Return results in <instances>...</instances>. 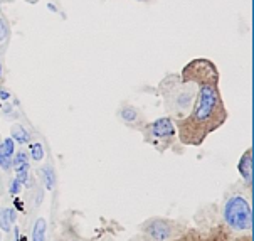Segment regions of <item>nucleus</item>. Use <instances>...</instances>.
Wrapping results in <instances>:
<instances>
[{
	"instance_id": "nucleus-20",
	"label": "nucleus",
	"mask_w": 254,
	"mask_h": 241,
	"mask_svg": "<svg viewBox=\"0 0 254 241\" xmlns=\"http://www.w3.org/2000/svg\"><path fill=\"white\" fill-rule=\"evenodd\" d=\"M8 98H10V93H8L7 89L0 88V100H2V101H7Z\"/></svg>"
},
{
	"instance_id": "nucleus-13",
	"label": "nucleus",
	"mask_w": 254,
	"mask_h": 241,
	"mask_svg": "<svg viewBox=\"0 0 254 241\" xmlns=\"http://www.w3.org/2000/svg\"><path fill=\"white\" fill-rule=\"evenodd\" d=\"M47 221L44 218H37L32 226V241H46Z\"/></svg>"
},
{
	"instance_id": "nucleus-11",
	"label": "nucleus",
	"mask_w": 254,
	"mask_h": 241,
	"mask_svg": "<svg viewBox=\"0 0 254 241\" xmlns=\"http://www.w3.org/2000/svg\"><path fill=\"white\" fill-rule=\"evenodd\" d=\"M8 42H10V22L3 14H0V58L3 59Z\"/></svg>"
},
{
	"instance_id": "nucleus-15",
	"label": "nucleus",
	"mask_w": 254,
	"mask_h": 241,
	"mask_svg": "<svg viewBox=\"0 0 254 241\" xmlns=\"http://www.w3.org/2000/svg\"><path fill=\"white\" fill-rule=\"evenodd\" d=\"M22 167H29V152L25 149L15 150L14 157H12V169H22Z\"/></svg>"
},
{
	"instance_id": "nucleus-2",
	"label": "nucleus",
	"mask_w": 254,
	"mask_h": 241,
	"mask_svg": "<svg viewBox=\"0 0 254 241\" xmlns=\"http://www.w3.org/2000/svg\"><path fill=\"white\" fill-rule=\"evenodd\" d=\"M222 219L226 230L231 235L251 236L253 230V206H251V186L246 182H238L226 192L222 204Z\"/></svg>"
},
{
	"instance_id": "nucleus-9",
	"label": "nucleus",
	"mask_w": 254,
	"mask_h": 241,
	"mask_svg": "<svg viewBox=\"0 0 254 241\" xmlns=\"http://www.w3.org/2000/svg\"><path fill=\"white\" fill-rule=\"evenodd\" d=\"M39 174H41V182L44 189L47 191H53L56 187V182H58V175H56V169L51 162H46L44 165L39 169Z\"/></svg>"
},
{
	"instance_id": "nucleus-14",
	"label": "nucleus",
	"mask_w": 254,
	"mask_h": 241,
	"mask_svg": "<svg viewBox=\"0 0 254 241\" xmlns=\"http://www.w3.org/2000/svg\"><path fill=\"white\" fill-rule=\"evenodd\" d=\"M29 156L34 162H42L46 157V149L44 145H42V142L39 140H34L29 144Z\"/></svg>"
},
{
	"instance_id": "nucleus-22",
	"label": "nucleus",
	"mask_w": 254,
	"mask_h": 241,
	"mask_svg": "<svg viewBox=\"0 0 254 241\" xmlns=\"http://www.w3.org/2000/svg\"><path fill=\"white\" fill-rule=\"evenodd\" d=\"M67 241H86V240H81V238H71V240H67Z\"/></svg>"
},
{
	"instance_id": "nucleus-1",
	"label": "nucleus",
	"mask_w": 254,
	"mask_h": 241,
	"mask_svg": "<svg viewBox=\"0 0 254 241\" xmlns=\"http://www.w3.org/2000/svg\"><path fill=\"white\" fill-rule=\"evenodd\" d=\"M180 75L190 78L197 91L187 117L174 122L177 142L184 147H200L205 139L217 132L229 118L221 93V75L216 63L207 58L189 61Z\"/></svg>"
},
{
	"instance_id": "nucleus-18",
	"label": "nucleus",
	"mask_w": 254,
	"mask_h": 241,
	"mask_svg": "<svg viewBox=\"0 0 254 241\" xmlns=\"http://www.w3.org/2000/svg\"><path fill=\"white\" fill-rule=\"evenodd\" d=\"M200 233L197 230H187L185 233L180 236L177 240H172V241H200Z\"/></svg>"
},
{
	"instance_id": "nucleus-4",
	"label": "nucleus",
	"mask_w": 254,
	"mask_h": 241,
	"mask_svg": "<svg viewBox=\"0 0 254 241\" xmlns=\"http://www.w3.org/2000/svg\"><path fill=\"white\" fill-rule=\"evenodd\" d=\"M143 137V142L153 147L157 152H167L169 149H174L177 144V130L175 123L169 115L160 117L153 122H145L138 130Z\"/></svg>"
},
{
	"instance_id": "nucleus-5",
	"label": "nucleus",
	"mask_w": 254,
	"mask_h": 241,
	"mask_svg": "<svg viewBox=\"0 0 254 241\" xmlns=\"http://www.w3.org/2000/svg\"><path fill=\"white\" fill-rule=\"evenodd\" d=\"M189 228L177 219L155 216L140 225V233L145 241H172L180 238Z\"/></svg>"
},
{
	"instance_id": "nucleus-10",
	"label": "nucleus",
	"mask_w": 254,
	"mask_h": 241,
	"mask_svg": "<svg viewBox=\"0 0 254 241\" xmlns=\"http://www.w3.org/2000/svg\"><path fill=\"white\" fill-rule=\"evenodd\" d=\"M10 139L19 145H29L32 142V135L24 125L20 123H14L10 127Z\"/></svg>"
},
{
	"instance_id": "nucleus-21",
	"label": "nucleus",
	"mask_w": 254,
	"mask_h": 241,
	"mask_svg": "<svg viewBox=\"0 0 254 241\" xmlns=\"http://www.w3.org/2000/svg\"><path fill=\"white\" fill-rule=\"evenodd\" d=\"M3 78V64H2V59H0V81Z\"/></svg>"
},
{
	"instance_id": "nucleus-24",
	"label": "nucleus",
	"mask_w": 254,
	"mask_h": 241,
	"mask_svg": "<svg viewBox=\"0 0 254 241\" xmlns=\"http://www.w3.org/2000/svg\"><path fill=\"white\" fill-rule=\"evenodd\" d=\"M0 2H12V0H0Z\"/></svg>"
},
{
	"instance_id": "nucleus-17",
	"label": "nucleus",
	"mask_w": 254,
	"mask_h": 241,
	"mask_svg": "<svg viewBox=\"0 0 254 241\" xmlns=\"http://www.w3.org/2000/svg\"><path fill=\"white\" fill-rule=\"evenodd\" d=\"M29 177H31V165L15 170V179L19 180L22 186H29Z\"/></svg>"
},
{
	"instance_id": "nucleus-23",
	"label": "nucleus",
	"mask_w": 254,
	"mask_h": 241,
	"mask_svg": "<svg viewBox=\"0 0 254 241\" xmlns=\"http://www.w3.org/2000/svg\"><path fill=\"white\" fill-rule=\"evenodd\" d=\"M136 2H152V0H136Z\"/></svg>"
},
{
	"instance_id": "nucleus-19",
	"label": "nucleus",
	"mask_w": 254,
	"mask_h": 241,
	"mask_svg": "<svg viewBox=\"0 0 254 241\" xmlns=\"http://www.w3.org/2000/svg\"><path fill=\"white\" fill-rule=\"evenodd\" d=\"M22 184L19 182L17 179H12L10 180V186H8V192H10L12 196H17V194H20V191H22Z\"/></svg>"
},
{
	"instance_id": "nucleus-16",
	"label": "nucleus",
	"mask_w": 254,
	"mask_h": 241,
	"mask_svg": "<svg viewBox=\"0 0 254 241\" xmlns=\"http://www.w3.org/2000/svg\"><path fill=\"white\" fill-rule=\"evenodd\" d=\"M200 241H232V235L227 230H214L209 235L200 236Z\"/></svg>"
},
{
	"instance_id": "nucleus-6",
	"label": "nucleus",
	"mask_w": 254,
	"mask_h": 241,
	"mask_svg": "<svg viewBox=\"0 0 254 241\" xmlns=\"http://www.w3.org/2000/svg\"><path fill=\"white\" fill-rule=\"evenodd\" d=\"M118 118L122 120L123 125H127V127H130V128H136V130H140L141 125L146 122L145 117L141 115V111L136 108V106L130 105V103H123V105L120 106Z\"/></svg>"
},
{
	"instance_id": "nucleus-26",
	"label": "nucleus",
	"mask_w": 254,
	"mask_h": 241,
	"mask_svg": "<svg viewBox=\"0 0 254 241\" xmlns=\"http://www.w3.org/2000/svg\"><path fill=\"white\" fill-rule=\"evenodd\" d=\"M0 14H2V10H0Z\"/></svg>"
},
{
	"instance_id": "nucleus-3",
	"label": "nucleus",
	"mask_w": 254,
	"mask_h": 241,
	"mask_svg": "<svg viewBox=\"0 0 254 241\" xmlns=\"http://www.w3.org/2000/svg\"><path fill=\"white\" fill-rule=\"evenodd\" d=\"M157 91L163 100L167 115L175 122V120L187 117V113L190 111L197 86L190 78L180 75V73L179 75L169 73L158 83Z\"/></svg>"
},
{
	"instance_id": "nucleus-25",
	"label": "nucleus",
	"mask_w": 254,
	"mask_h": 241,
	"mask_svg": "<svg viewBox=\"0 0 254 241\" xmlns=\"http://www.w3.org/2000/svg\"><path fill=\"white\" fill-rule=\"evenodd\" d=\"M0 238H2V231H0Z\"/></svg>"
},
{
	"instance_id": "nucleus-8",
	"label": "nucleus",
	"mask_w": 254,
	"mask_h": 241,
	"mask_svg": "<svg viewBox=\"0 0 254 241\" xmlns=\"http://www.w3.org/2000/svg\"><path fill=\"white\" fill-rule=\"evenodd\" d=\"M238 170H239L241 177H243V182L251 186L253 184V149H248L246 152L241 156Z\"/></svg>"
},
{
	"instance_id": "nucleus-12",
	"label": "nucleus",
	"mask_w": 254,
	"mask_h": 241,
	"mask_svg": "<svg viewBox=\"0 0 254 241\" xmlns=\"http://www.w3.org/2000/svg\"><path fill=\"white\" fill-rule=\"evenodd\" d=\"M17 221V213L12 208H0V231L8 233L12 230V225Z\"/></svg>"
},
{
	"instance_id": "nucleus-7",
	"label": "nucleus",
	"mask_w": 254,
	"mask_h": 241,
	"mask_svg": "<svg viewBox=\"0 0 254 241\" xmlns=\"http://www.w3.org/2000/svg\"><path fill=\"white\" fill-rule=\"evenodd\" d=\"M15 154V142L7 137L0 140V169L3 172L12 170V157Z\"/></svg>"
}]
</instances>
